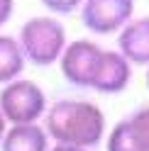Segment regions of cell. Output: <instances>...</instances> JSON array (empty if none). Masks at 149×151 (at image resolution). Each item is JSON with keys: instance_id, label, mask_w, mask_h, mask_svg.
I'll return each instance as SVG.
<instances>
[{"instance_id": "13", "label": "cell", "mask_w": 149, "mask_h": 151, "mask_svg": "<svg viewBox=\"0 0 149 151\" xmlns=\"http://www.w3.org/2000/svg\"><path fill=\"white\" fill-rule=\"evenodd\" d=\"M49 151H93V149H86V146H73V144H54Z\"/></svg>"}, {"instance_id": "14", "label": "cell", "mask_w": 149, "mask_h": 151, "mask_svg": "<svg viewBox=\"0 0 149 151\" xmlns=\"http://www.w3.org/2000/svg\"><path fill=\"white\" fill-rule=\"evenodd\" d=\"M5 132H7V119H5V115H3V112H0V141H3Z\"/></svg>"}, {"instance_id": "3", "label": "cell", "mask_w": 149, "mask_h": 151, "mask_svg": "<svg viewBox=\"0 0 149 151\" xmlns=\"http://www.w3.org/2000/svg\"><path fill=\"white\" fill-rule=\"evenodd\" d=\"M49 110L46 93L34 81L15 78L5 83L0 90V112L5 115L7 124H25V122H39Z\"/></svg>"}, {"instance_id": "7", "label": "cell", "mask_w": 149, "mask_h": 151, "mask_svg": "<svg viewBox=\"0 0 149 151\" xmlns=\"http://www.w3.org/2000/svg\"><path fill=\"white\" fill-rule=\"evenodd\" d=\"M132 68L135 63L120 49H105L90 90L100 93V95H117V93L127 90V86L132 83Z\"/></svg>"}, {"instance_id": "10", "label": "cell", "mask_w": 149, "mask_h": 151, "mask_svg": "<svg viewBox=\"0 0 149 151\" xmlns=\"http://www.w3.org/2000/svg\"><path fill=\"white\" fill-rule=\"evenodd\" d=\"M27 66V56L22 51L20 39L10 34H0V86L20 78Z\"/></svg>"}, {"instance_id": "15", "label": "cell", "mask_w": 149, "mask_h": 151, "mask_svg": "<svg viewBox=\"0 0 149 151\" xmlns=\"http://www.w3.org/2000/svg\"><path fill=\"white\" fill-rule=\"evenodd\" d=\"M147 90H149V66H147Z\"/></svg>"}, {"instance_id": "6", "label": "cell", "mask_w": 149, "mask_h": 151, "mask_svg": "<svg viewBox=\"0 0 149 151\" xmlns=\"http://www.w3.org/2000/svg\"><path fill=\"white\" fill-rule=\"evenodd\" d=\"M105 151H149V105L135 110L108 132Z\"/></svg>"}, {"instance_id": "4", "label": "cell", "mask_w": 149, "mask_h": 151, "mask_svg": "<svg viewBox=\"0 0 149 151\" xmlns=\"http://www.w3.org/2000/svg\"><path fill=\"white\" fill-rule=\"evenodd\" d=\"M103 46L95 44L93 39H73L66 44L61 59H59V68L61 76L66 78L73 88H93V78L98 73L100 59H103Z\"/></svg>"}, {"instance_id": "8", "label": "cell", "mask_w": 149, "mask_h": 151, "mask_svg": "<svg viewBox=\"0 0 149 151\" xmlns=\"http://www.w3.org/2000/svg\"><path fill=\"white\" fill-rule=\"evenodd\" d=\"M117 49L135 66H149V15L132 17L117 32Z\"/></svg>"}, {"instance_id": "1", "label": "cell", "mask_w": 149, "mask_h": 151, "mask_svg": "<svg viewBox=\"0 0 149 151\" xmlns=\"http://www.w3.org/2000/svg\"><path fill=\"white\" fill-rule=\"evenodd\" d=\"M44 127L54 144H73V146L95 149L108 137L105 112L95 102L76 100V98H64V100L51 102L44 115Z\"/></svg>"}, {"instance_id": "5", "label": "cell", "mask_w": 149, "mask_h": 151, "mask_svg": "<svg viewBox=\"0 0 149 151\" xmlns=\"http://www.w3.org/2000/svg\"><path fill=\"white\" fill-rule=\"evenodd\" d=\"M135 17V0H83L81 22L98 37L117 34Z\"/></svg>"}, {"instance_id": "12", "label": "cell", "mask_w": 149, "mask_h": 151, "mask_svg": "<svg viewBox=\"0 0 149 151\" xmlns=\"http://www.w3.org/2000/svg\"><path fill=\"white\" fill-rule=\"evenodd\" d=\"M12 12H15V0H0V29L10 22Z\"/></svg>"}, {"instance_id": "11", "label": "cell", "mask_w": 149, "mask_h": 151, "mask_svg": "<svg viewBox=\"0 0 149 151\" xmlns=\"http://www.w3.org/2000/svg\"><path fill=\"white\" fill-rule=\"evenodd\" d=\"M42 5L49 10L51 15H73V12H81V5L83 0H42Z\"/></svg>"}, {"instance_id": "2", "label": "cell", "mask_w": 149, "mask_h": 151, "mask_svg": "<svg viewBox=\"0 0 149 151\" xmlns=\"http://www.w3.org/2000/svg\"><path fill=\"white\" fill-rule=\"evenodd\" d=\"M20 44L27 56V63L37 66V68H46V66L59 63L64 49L69 44L66 27H64L56 15H37L30 17L22 29H20Z\"/></svg>"}, {"instance_id": "9", "label": "cell", "mask_w": 149, "mask_h": 151, "mask_svg": "<svg viewBox=\"0 0 149 151\" xmlns=\"http://www.w3.org/2000/svg\"><path fill=\"white\" fill-rule=\"evenodd\" d=\"M51 137L46 127L39 122H25V124H7V132L0 141V151H49Z\"/></svg>"}]
</instances>
